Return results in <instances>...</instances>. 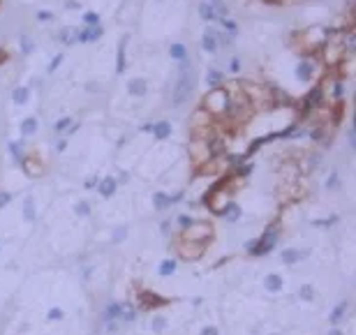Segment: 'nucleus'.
I'll return each mask as SVG.
<instances>
[{
    "label": "nucleus",
    "mask_w": 356,
    "mask_h": 335,
    "mask_svg": "<svg viewBox=\"0 0 356 335\" xmlns=\"http://www.w3.org/2000/svg\"><path fill=\"white\" fill-rule=\"evenodd\" d=\"M197 12H199V19L206 21V26H208V23H213V21H218V14H215L213 2H211V0H199Z\"/></svg>",
    "instance_id": "nucleus-10"
},
{
    "label": "nucleus",
    "mask_w": 356,
    "mask_h": 335,
    "mask_svg": "<svg viewBox=\"0 0 356 335\" xmlns=\"http://www.w3.org/2000/svg\"><path fill=\"white\" fill-rule=\"evenodd\" d=\"M116 187H118V180L109 176V178H104V180L99 183V194H102V197H111V194L116 192Z\"/></svg>",
    "instance_id": "nucleus-19"
},
{
    "label": "nucleus",
    "mask_w": 356,
    "mask_h": 335,
    "mask_svg": "<svg viewBox=\"0 0 356 335\" xmlns=\"http://www.w3.org/2000/svg\"><path fill=\"white\" fill-rule=\"evenodd\" d=\"M222 215H224V220H227V222H236L240 217V208L236 206V203H227V206H224V211H222Z\"/></svg>",
    "instance_id": "nucleus-23"
},
{
    "label": "nucleus",
    "mask_w": 356,
    "mask_h": 335,
    "mask_svg": "<svg viewBox=\"0 0 356 335\" xmlns=\"http://www.w3.org/2000/svg\"><path fill=\"white\" fill-rule=\"evenodd\" d=\"M317 72H319V60H317L315 56H303L301 60H298V65H296V77H298V81H303V83H308V81L315 79Z\"/></svg>",
    "instance_id": "nucleus-3"
},
{
    "label": "nucleus",
    "mask_w": 356,
    "mask_h": 335,
    "mask_svg": "<svg viewBox=\"0 0 356 335\" xmlns=\"http://www.w3.org/2000/svg\"><path fill=\"white\" fill-rule=\"evenodd\" d=\"M204 201L211 206V211H213V213H222L224 206H227V192H224L222 187L218 185V187H213L211 192L206 194Z\"/></svg>",
    "instance_id": "nucleus-6"
},
{
    "label": "nucleus",
    "mask_w": 356,
    "mask_h": 335,
    "mask_svg": "<svg viewBox=\"0 0 356 335\" xmlns=\"http://www.w3.org/2000/svg\"><path fill=\"white\" fill-rule=\"evenodd\" d=\"M49 319H62V310H58V308L49 310Z\"/></svg>",
    "instance_id": "nucleus-43"
},
{
    "label": "nucleus",
    "mask_w": 356,
    "mask_h": 335,
    "mask_svg": "<svg viewBox=\"0 0 356 335\" xmlns=\"http://www.w3.org/2000/svg\"><path fill=\"white\" fill-rule=\"evenodd\" d=\"M19 46H21V53H23V56H30V53L35 51V42H33V37L30 35L19 37Z\"/></svg>",
    "instance_id": "nucleus-22"
},
{
    "label": "nucleus",
    "mask_w": 356,
    "mask_h": 335,
    "mask_svg": "<svg viewBox=\"0 0 356 335\" xmlns=\"http://www.w3.org/2000/svg\"><path fill=\"white\" fill-rule=\"evenodd\" d=\"M204 111L213 116V118H229V106H232V97L229 93L224 90V86L220 88H213L208 90L204 97Z\"/></svg>",
    "instance_id": "nucleus-2"
},
{
    "label": "nucleus",
    "mask_w": 356,
    "mask_h": 335,
    "mask_svg": "<svg viewBox=\"0 0 356 335\" xmlns=\"http://www.w3.org/2000/svg\"><path fill=\"white\" fill-rule=\"evenodd\" d=\"M77 213H79V215H88V213H90L88 203H86V201H81L79 206H77Z\"/></svg>",
    "instance_id": "nucleus-41"
},
{
    "label": "nucleus",
    "mask_w": 356,
    "mask_h": 335,
    "mask_svg": "<svg viewBox=\"0 0 356 335\" xmlns=\"http://www.w3.org/2000/svg\"><path fill=\"white\" fill-rule=\"evenodd\" d=\"M169 56H171V60H176V62L190 60V51H187V46L180 44V42H174V44L169 46Z\"/></svg>",
    "instance_id": "nucleus-15"
},
{
    "label": "nucleus",
    "mask_w": 356,
    "mask_h": 335,
    "mask_svg": "<svg viewBox=\"0 0 356 335\" xmlns=\"http://www.w3.org/2000/svg\"><path fill=\"white\" fill-rule=\"evenodd\" d=\"M250 171H252V164H240L236 167V176H248Z\"/></svg>",
    "instance_id": "nucleus-38"
},
{
    "label": "nucleus",
    "mask_w": 356,
    "mask_h": 335,
    "mask_svg": "<svg viewBox=\"0 0 356 335\" xmlns=\"http://www.w3.org/2000/svg\"><path fill=\"white\" fill-rule=\"evenodd\" d=\"M218 33H220V28H215L213 23H208L204 28V33H201V49L206 53H218L220 44H218Z\"/></svg>",
    "instance_id": "nucleus-4"
},
{
    "label": "nucleus",
    "mask_w": 356,
    "mask_h": 335,
    "mask_svg": "<svg viewBox=\"0 0 356 335\" xmlns=\"http://www.w3.org/2000/svg\"><path fill=\"white\" fill-rule=\"evenodd\" d=\"M127 42H130V35H123L120 42H118V51H116V72L123 74L125 72V65H127V58H125V49H127Z\"/></svg>",
    "instance_id": "nucleus-14"
},
{
    "label": "nucleus",
    "mask_w": 356,
    "mask_h": 335,
    "mask_svg": "<svg viewBox=\"0 0 356 335\" xmlns=\"http://www.w3.org/2000/svg\"><path fill=\"white\" fill-rule=\"evenodd\" d=\"M5 203H9V194L0 192V208H5Z\"/></svg>",
    "instance_id": "nucleus-45"
},
{
    "label": "nucleus",
    "mask_w": 356,
    "mask_h": 335,
    "mask_svg": "<svg viewBox=\"0 0 356 335\" xmlns=\"http://www.w3.org/2000/svg\"><path fill=\"white\" fill-rule=\"evenodd\" d=\"M178 224H180L183 229H187V227H192L195 222H192V217H190V215H180V217H178Z\"/></svg>",
    "instance_id": "nucleus-36"
},
{
    "label": "nucleus",
    "mask_w": 356,
    "mask_h": 335,
    "mask_svg": "<svg viewBox=\"0 0 356 335\" xmlns=\"http://www.w3.org/2000/svg\"><path fill=\"white\" fill-rule=\"evenodd\" d=\"M264 284H266V289H268V291H273V294H276V291L282 289V277L273 273V275H268L266 280H264Z\"/></svg>",
    "instance_id": "nucleus-24"
},
{
    "label": "nucleus",
    "mask_w": 356,
    "mask_h": 335,
    "mask_svg": "<svg viewBox=\"0 0 356 335\" xmlns=\"http://www.w3.org/2000/svg\"><path fill=\"white\" fill-rule=\"evenodd\" d=\"M37 127H40V123H37L35 116H28V118L21 120V134H23V137H33V134L37 132Z\"/></svg>",
    "instance_id": "nucleus-17"
},
{
    "label": "nucleus",
    "mask_w": 356,
    "mask_h": 335,
    "mask_svg": "<svg viewBox=\"0 0 356 335\" xmlns=\"http://www.w3.org/2000/svg\"><path fill=\"white\" fill-rule=\"evenodd\" d=\"M174 271H176V261L174 259H167V261L160 264V275H171Z\"/></svg>",
    "instance_id": "nucleus-30"
},
{
    "label": "nucleus",
    "mask_w": 356,
    "mask_h": 335,
    "mask_svg": "<svg viewBox=\"0 0 356 335\" xmlns=\"http://www.w3.org/2000/svg\"><path fill=\"white\" fill-rule=\"evenodd\" d=\"M276 240H277V229H268L266 234L257 240V245L250 247V252H252V255H266V252H271V250L276 247Z\"/></svg>",
    "instance_id": "nucleus-5"
},
{
    "label": "nucleus",
    "mask_w": 356,
    "mask_h": 335,
    "mask_svg": "<svg viewBox=\"0 0 356 335\" xmlns=\"http://www.w3.org/2000/svg\"><path fill=\"white\" fill-rule=\"evenodd\" d=\"M21 164H23V167L28 169V174H30V176H40V174H42V167H40V164H37L35 159H30V158H23V162H21Z\"/></svg>",
    "instance_id": "nucleus-27"
},
{
    "label": "nucleus",
    "mask_w": 356,
    "mask_h": 335,
    "mask_svg": "<svg viewBox=\"0 0 356 335\" xmlns=\"http://www.w3.org/2000/svg\"><path fill=\"white\" fill-rule=\"evenodd\" d=\"M65 7H67V9H79L81 2H77V0H67V2H65Z\"/></svg>",
    "instance_id": "nucleus-44"
},
{
    "label": "nucleus",
    "mask_w": 356,
    "mask_h": 335,
    "mask_svg": "<svg viewBox=\"0 0 356 335\" xmlns=\"http://www.w3.org/2000/svg\"><path fill=\"white\" fill-rule=\"evenodd\" d=\"M224 81H227V74H224L222 70H215V67H211V70L206 72V86H208V90L224 86Z\"/></svg>",
    "instance_id": "nucleus-13"
},
{
    "label": "nucleus",
    "mask_w": 356,
    "mask_h": 335,
    "mask_svg": "<svg viewBox=\"0 0 356 335\" xmlns=\"http://www.w3.org/2000/svg\"><path fill=\"white\" fill-rule=\"evenodd\" d=\"M336 183H340L338 174H331V178L326 180V187H329V190H336Z\"/></svg>",
    "instance_id": "nucleus-40"
},
{
    "label": "nucleus",
    "mask_w": 356,
    "mask_h": 335,
    "mask_svg": "<svg viewBox=\"0 0 356 335\" xmlns=\"http://www.w3.org/2000/svg\"><path fill=\"white\" fill-rule=\"evenodd\" d=\"M9 60V51L7 49H0V65H2V62H7Z\"/></svg>",
    "instance_id": "nucleus-46"
},
{
    "label": "nucleus",
    "mask_w": 356,
    "mask_h": 335,
    "mask_svg": "<svg viewBox=\"0 0 356 335\" xmlns=\"http://www.w3.org/2000/svg\"><path fill=\"white\" fill-rule=\"evenodd\" d=\"M329 335H342V333H340V331H331Z\"/></svg>",
    "instance_id": "nucleus-50"
},
{
    "label": "nucleus",
    "mask_w": 356,
    "mask_h": 335,
    "mask_svg": "<svg viewBox=\"0 0 356 335\" xmlns=\"http://www.w3.org/2000/svg\"><path fill=\"white\" fill-rule=\"evenodd\" d=\"M206 250V243H192V240H185L183 245H180V255L185 256V259H199V256L204 255Z\"/></svg>",
    "instance_id": "nucleus-9"
},
{
    "label": "nucleus",
    "mask_w": 356,
    "mask_h": 335,
    "mask_svg": "<svg viewBox=\"0 0 356 335\" xmlns=\"http://www.w3.org/2000/svg\"><path fill=\"white\" fill-rule=\"evenodd\" d=\"M9 150H12V158H14L19 164H21V162H23V158H26V155L21 153V146H19V143H9Z\"/></svg>",
    "instance_id": "nucleus-32"
},
{
    "label": "nucleus",
    "mask_w": 356,
    "mask_h": 335,
    "mask_svg": "<svg viewBox=\"0 0 356 335\" xmlns=\"http://www.w3.org/2000/svg\"><path fill=\"white\" fill-rule=\"evenodd\" d=\"M26 217H28V220H33V217H35V208H33V201H30V199L26 201Z\"/></svg>",
    "instance_id": "nucleus-39"
},
{
    "label": "nucleus",
    "mask_w": 356,
    "mask_h": 335,
    "mask_svg": "<svg viewBox=\"0 0 356 335\" xmlns=\"http://www.w3.org/2000/svg\"><path fill=\"white\" fill-rule=\"evenodd\" d=\"M81 21H83V26H86V28L102 26V23H99V14H98V12H83V17H81Z\"/></svg>",
    "instance_id": "nucleus-25"
},
{
    "label": "nucleus",
    "mask_w": 356,
    "mask_h": 335,
    "mask_svg": "<svg viewBox=\"0 0 356 335\" xmlns=\"http://www.w3.org/2000/svg\"><path fill=\"white\" fill-rule=\"evenodd\" d=\"M211 2H213V9H215V14H218V19L229 17V5L224 0H211Z\"/></svg>",
    "instance_id": "nucleus-26"
},
{
    "label": "nucleus",
    "mask_w": 356,
    "mask_h": 335,
    "mask_svg": "<svg viewBox=\"0 0 356 335\" xmlns=\"http://www.w3.org/2000/svg\"><path fill=\"white\" fill-rule=\"evenodd\" d=\"M148 130H153V137H155V139H167V137H171V123L169 120L153 123V125H148Z\"/></svg>",
    "instance_id": "nucleus-16"
},
{
    "label": "nucleus",
    "mask_w": 356,
    "mask_h": 335,
    "mask_svg": "<svg viewBox=\"0 0 356 335\" xmlns=\"http://www.w3.org/2000/svg\"><path fill=\"white\" fill-rule=\"evenodd\" d=\"M153 203H155V208H158V211H164V208H167V206H171V197L169 194H164V192H155L153 194Z\"/></svg>",
    "instance_id": "nucleus-21"
},
{
    "label": "nucleus",
    "mask_w": 356,
    "mask_h": 335,
    "mask_svg": "<svg viewBox=\"0 0 356 335\" xmlns=\"http://www.w3.org/2000/svg\"><path fill=\"white\" fill-rule=\"evenodd\" d=\"M123 315V308L118 305V303H109V308H107V319L111 321V319H118Z\"/></svg>",
    "instance_id": "nucleus-29"
},
{
    "label": "nucleus",
    "mask_w": 356,
    "mask_h": 335,
    "mask_svg": "<svg viewBox=\"0 0 356 335\" xmlns=\"http://www.w3.org/2000/svg\"><path fill=\"white\" fill-rule=\"evenodd\" d=\"M35 19L40 21V23H49V21H54L56 19V14L54 12H49V9H40V12L35 14Z\"/></svg>",
    "instance_id": "nucleus-31"
},
{
    "label": "nucleus",
    "mask_w": 356,
    "mask_h": 335,
    "mask_svg": "<svg viewBox=\"0 0 356 335\" xmlns=\"http://www.w3.org/2000/svg\"><path fill=\"white\" fill-rule=\"evenodd\" d=\"M127 93L132 97H143L148 95V81L141 79V77H134V79L127 81Z\"/></svg>",
    "instance_id": "nucleus-11"
},
{
    "label": "nucleus",
    "mask_w": 356,
    "mask_h": 335,
    "mask_svg": "<svg viewBox=\"0 0 356 335\" xmlns=\"http://www.w3.org/2000/svg\"><path fill=\"white\" fill-rule=\"evenodd\" d=\"M345 310H347V303H340L338 308H336L333 312H331V324H338L340 319L345 317Z\"/></svg>",
    "instance_id": "nucleus-28"
},
{
    "label": "nucleus",
    "mask_w": 356,
    "mask_h": 335,
    "mask_svg": "<svg viewBox=\"0 0 356 335\" xmlns=\"http://www.w3.org/2000/svg\"><path fill=\"white\" fill-rule=\"evenodd\" d=\"M102 35H104V28L102 26H95V28L81 26L79 28V42L81 44H93V42L102 39Z\"/></svg>",
    "instance_id": "nucleus-8"
},
{
    "label": "nucleus",
    "mask_w": 356,
    "mask_h": 335,
    "mask_svg": "<svg viewBox=\"0 0 356 335\" xmlns=\"http://www.w3.org/2000/svg\"><path fill=\"white\" fill-rule=\"evenodd\" d=\"M28 99H30V88L28 86H17L12 90V102L14 104H26Z\"/></svg>",
    "instance_id": "nucleus-18"
},
{
    "label": "nucleus",
    "mask_w": 356,
    "mask_h": 335,
    "mask_svg": "<svg viewBox=\"0 0 356 335\" xmlns=\"http://www.w3.org/2000/svg\"><path fill=\"white\" fill-rule=\"evenodd\" d=\"M229 70H232L234 74L240 70V60H238V58H232V62H229Z\"/></svg>",
    "instance_id": "nucleus-42"
},
{
    "label": "nucleus",
    "mask_w": 356,
    "mask_h": 335,
    "mask_svg": "<svg viewBox=\"0 0 356 335\" xmlns=\"http://www.w3.org/2000/svg\"><path fill=\"white\" fill-rule=\"evenodd\" d=\"M58 39H60L65 46H72L79 42V28L77 26H62L58 30Z\"/></svg>",
    "instance_id": "nucleus-12"
},
{
    "label": "nucleus",
    "mask_w": 356,
    "mask_h": 335,
    "mask_svg": "<svg viewBox=\"0 0 356 335\" xmlns=\"http://www.w3.org/2000/svg\"><path fill=\"white\" fill-rule=\"evenodd\" d=\"M195 86H197V77H195L192 60L178 62V77H176V83H174V90H171V104L180 106L183 102H187L190 95L195 93Z\"/></svg>",
    "instance_id": "nucleus-1"
},
{
    "label": "nucleus",
    "mask_w": 356,
    "mask_h": 335,
    "mask_svg": "<svg viewBox=\"0 0 356 335\" xmlns=\"http://www.w3.org/2000/svg\"><path fill=\"white\" fill-rule=\"evenodd\" d=\"M164 326H167V321H164L162 317L153 319V331H158V333H160V331H164Z\"/></svg>",
    "instance_id": "nucleus-37"
},
{
    "label": "nucleus",
    "mask_w": 356,
    "mask_h": 335,
    "mask_svg": "<svg viewBox=\"0 0 356 335\" xmlns=\"http://www.w3.org/2000/svg\"><path fill=\"white\" fill-rule=\"evenodd\" d=\"M65 146H67V141H58V146H56V150L60 153V150H65Z\"/></svg>",
    "instance_id": "nucleus-49"
},
{
    "label": "nucleus",
    "mask_w": 356,
    "mask_h": 335,
    "mask_svg": "<svg viewBox=\"0 0 356 335\" xmlns=\"http://www.w3.org/2000/svg\"><path fill=\"white\" fill-rule=\"evenodd\" d=\"M201 335H218V331L211 326V328H204V333H201Z\"/></svg>",
    "instance_id": "nucleus-48"
},
{
    "label": "nucleus",
    "mask_w": 356,
    "mask_h": 335,
    "mask_svg": "<svg viewBox=\"0 0 356 335\" xmlns=\"http://www.w3.org/2000/svg\"><path fill=\"white\" fill-rule=\"evenodd\" d=\"M301 259H303L301 250H294V247L282 250V261H285V264H296V261H301Z\"/></svg>",
    "instance_id": "nucleus-20"
},
{
    "label": "nucleus",
    "mask_w": 356,
    "mask_h": 335,
    "mask_svg": "<svg viewBox=\"0 0 356 335\" xmlns=\"http://www.w3.org/2000/svg\"><path fill=\"white\" fill-rule=\"evenodd\" d=\"M125 234H127V229H118L116 234H114V240H116V243H118V240H123Z\"/></svg>",
    "instance_id": "nucleus-47"
},
{
    "label": "nucleus",
    "mask_w": 356,
    "mask_h": 335,
    "mask_svg": "<svg viewBox=\"0 0 356 335\" xmlns=\"http://www.w3.org/2000/svg\"><path fill=\"white\" fill-rule=\"evenodd\" d=\"M70 125H72V118H60V120L56 123V132H58V134L65 132V130H67Z\"/></svg>",
    "instance_id": "nucleus-34"
},
{
    "label": "nucleus",
    "mask_w": 356,
    "mask_h": 335,
    "mask_svg": "<svg viewBox=\"0 0 356 335\" xmlns=\"http://www.w3.org/2000/svg\"><path fill=\"white\" fill-rule=\"evenodd\" d=\"M211 234L213 229L204 224V222H199V224H192V227H187L185 229V238L192 240V243H206V240L211 238Z\"/></svg>",
    "instance_id": "nucleus-7"
},
{
    "label": "nucleus",
    "mask_w": 356,
    "mask_h": 335,
    "mask_svg": "<svg viewBox=\"0 0 356 335\" xmlns=\"http://www.w3.org/2000/svg\"><path fill=\"white\" fill-rule=\"evenodd\" d=\"M62 58H65L62 53H56V56H54V60H51V65H49V74H51V72H56V70H58V65H60V62H62Z\"/></svg>",
    "instance_id": "nucleus-35"
},
{
    "label": "nucleus",
    "mask_w": 356,
    "mask_h": 335,
    "mask_svg": "<svg viewBox=\"0 0 356 335\" xmlns=\"http://www.w3.org/2000/svg\"><path fill=\"white\" fill-rule=\"evenodd\" d=\"M298 294H301V298H305V300H312V298H315V289H312L310 284H303Z\"/></svg>",
    "instance_id": "nucleus-33"
}]
</instances>
